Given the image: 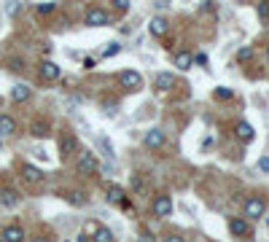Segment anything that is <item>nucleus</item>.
<instances>
[{"mask_svg": "<svg viewBox=\"0 0 269 242\" xmlns=\"http://www.w3.org/2000/svg\"><path fill=\"white\" fill-rule=\"evenodd\" d=\"M0 237L5 242H16V240H24V229L22 226H5L3 232H0Z\"/></svg>", "mask_w": 269, "mask_h": 242, "instance_id": "16", "label": "nucleus"}, {"mask_svg": "<svg viewBox=\"0 0 269 242\" xmlns=\"http://www.w3.org/2000/svg\"><path fill=\"white\" fill-rule=\"evenodd\" d=\"M19 202H22V197H19V191H14V188H3V191H0V205L3 207H16Z\"/></svg>", "mask_w": 269, "mask_h": 242, "instance_id": "11", "label": "nucleus"}, {"mask_svg": "<svg viewBox=\"0 0 269 242\" xmlns=\"http://www.w3.org/2000/svg\"><path fill=\"white\" fill-rule=\"evenodd\" d=\"M215 97H221V100H232L234 91H232V89H226V86H218V89H215Z\"/></svg>", "mask_w": 269, "mask_h": 242, "instance_id": "28", "label": "nucleus"}, {"mask_svg": "<svg viewBox=\"0 0 269 242\" xmlns=\"http://www.w3.org/2000/svg\"><path fill=\"white\" fill-rule=\"evenodd\" d=\"M84 22H87V27H105L110 19H108V14H105L102 8H89L87 16H84Z\"/></svg>", "mask_w": 269, "mask_h": 242, "instance_id": "7", "label": "nucleus"}, {"mask_svg": "<svg viewBox=\"0 0 269 242\" xmlns=\"http://www.w3.org/2000/svg\"><path fill=\"white\" fill-rule=\"evenodd\" d=\"M22 178L27 183H32V186H38V183H43V172L38 167H32V164H24L22 167Z\"/></svg>", "mask_w": 269, "mask_h": 242, "instance_id": "12", "label": "nucleus"}, {"mask_svg": "<svg viewBox=\"0 0 269 242\" xmlns=\"http://www.w3.org/2000/svg\"><path fill=\"white\" fill-rule=\"evenodd\" d=\"M16 132V121L14 119H11V116H0V137H3V135H14Z\"/></svg>", "mask_w": 269, "mask_h": 242, "instance_id": "18", "label": "nucleus"}, {"mask_svg": "<svg viewBox=\"0 0 269 242\" xmlns=\"http://www.w3.org/2000/svg\"><path fill=\"white\" fill-rule=\"evenodd\" d=\"M0 146H3V140H0Z\"/></svg>", "mask_w": 269, "mask_h": 242, "instance_id": "39", "label": "nucleus"}, {"mask_svg": "<svg viewBox=\"0 0 269 242\" xmlns=\"http://www.w3.org/2000/svg\"><path fill=\"white\" fill-rule=\"evenodd\" d=\"M253 54H256L253 46H242V49L237 51V62H251V60H253Z\"/></svg>", "mask_w": 269, "mask_h": 242, "instance_id": "22", "label": "nucleus"}, {"mask_svg": "<svg viewBox=\"0 0 269 242\" xmlns=\"http://www.w3.org/2000/svg\"><path fill=\"white\" fill-rule=\"evenodd\" d=\"M60 154H62V161L78 154V140H76V135L65 132V135L60 137Z\"/></svg>", "mask_w": 269, "mask_h": 242, "instance_id": "4", "label": "nucleus"}, {"mask_svg": "<svg viewBox=\"0 0 269 242\" xmlns=\"http://www.w3.org/2000/svg\"><path fill=\"white\" fill-rule=\"evenodd\" d=\"M151 213L156 215V218H167V215H173V199L170 197H156L154 202H151Z\"/></svg>", "mask_w": 269, "mask_h": 242, "instance_id": "2", "label": "nucleus"}, {"mask_svg": "<svg viewBox=\"0 0 269 242\" xmlns=\"http://www.w3.org/2000/svg\"><path fill=\"white\" fill-rule=\"evenodd\" d=\"M148 30H151V35H156V38H162V35H167V30H170V24H167V19H165V16H156V19H151V24H148Z\"/></svg>", "mask_w": 269, "mask_h": 242, "instance_id": "13", "label": "nucleus"}, {"mask_svg": "<svg viewBox=\"0 0 269 242\" xmlns=\"http://www.w3.org/2000/svg\"><path fill=\"white\" fill-rule=\"evenodd\" d=\"M5 11H8L11 16H19V14H22V3H19V0H8V5H5Z\"/></svg>", "mask_w": 269, "mask_h": 242, "instance_id": "26", "label": "nucleus"}, {"mask_svg": "<svg viewBox=\"0 0 269 242\" xmlns=\"http://www.w3.org/2000/svg\"><path fill=\"white\" fill-rule=\"evenodd\" d=\"M267 226H269V221H267Z\"/></svg>", "mask_w": 269, "mask_h": 242, "instance_id": "40", "label": "nucleus"}, {"mask_svg": "<svg viewBox=\"0 0 269 242\" xmlns=\"http://www.w3.org/2000/svg\"><path fill=\"white\" fill-rule=\"evenodd\" d=\"M229 232H232V237H248V234H251V226H248L245 218H232L229 221Z\"/></svg>", "mask_w": 269, "mask_h": 242, "instance_id": "9", "label": "nucleus"}, {"mask_svg": "<svg viewBox=\"0 0 269 242\" xmlns=\"http://www.w3.org/2000/svg\"><path fill=\"white\" fill-rule=\"evenodd\" d=\"M165 140H167V137H165V132H162V129H151V132H146V137H143V146H146V148H154V151H156V148L165 146Z\"/></svg>", "mask_w": 269, "mask_h": 242, "instance_id": "8", "label": "nucleus"}, {"mask_svg": "<svg viewBox=\"0 0 269 242\" xmlns=\"http://www.w3.org/2000/svg\"><path fill=\"white\" fill-rule=\"evenodd\" d=\"M100 146H102V151L108 154V156H113V146H110V140H105V137H100Z\"/></svg>", "mask_w": 269, "mask_h": 242, "instance_id": "32", "label": "nucleus"}, {"mask_svg": "<svg viewBox=\"0 0 269 242\" xmlns=\"http://www.w3.org/2000/svg\"><path fill=\"white\" fill-rule=\"evenodd\" d=\"M267 60H269V51H267Z\"/></svg>", "mask_w": 269, "mask_h": 242, "instance_id": "38", "label": "nucleus"}, {"mask_svg": "<svg viewBox=\"0 0 269 242\" xmlns=\"http://www.w3.org/2000/svg\"><path fill=\"white\" fill-rule=\"evenodd\" d=\"M267 213V202L259 197H248L245 202V218H261Z\"/></svg>", "mask_w": 269, "mask_h": 242, "instance_id": "5", "label": "nucleus"}, {"mask_svg": "<svg viewBox=\"0 0 269 242\" xmlns=\"http://www.w3.org/2000/svg\"><path fill=\"white\" fill-rule=\"evenodd\" d=\"M113 5H116V8H119V11H127L129 5H132V3H129V0H113Z\"/></svg>", "mask_w": 269, "mask_h": 242, "instance_id": "33", "label": "nucleus"}, {"mask_svg": "<svg viewBox=\"0 0 269 242\" xmlns=\"http://www.w3.org/2000/svg\"><path fill=\"white\" fill-rule=\"evenodd\" d=\"M8 68L14 70V73H22V70H24V62H22V60H11Z\"/></svg>", "mask_w": 269, "mask_h": 242, "instance_id": "30", "label": "nucleus"}, {"mask_svg": "<svg viewBox=\"0 0 269 242\" xmlns=\"http://www.w3.org/2000/svg\"><path fill=\"white\" fill-rule=\"evenodd\" d=\"M173 62H175V68H180V70H191L194 54H191V51H175V54H173Z\"/></svg>", "mask_w": 269, "mask_h": 242, "instance_id": "10", "label": "nucleus"}, {"mask_svg": "<svg viewBox=\"0 0 269 242\" xmlns=\"http://www.w3.org/2000/svg\"><path fill=\"white\" fill-rule=\"evenodd\" d=\"M173 83H175L173 73H159V76L154 78V86L159 89V91H170V89H173Z\"/></svg>", "mask_w": 269, "mask_h": 242, "instance_id": "17", "label": "nucleus"}, {"mask_svg": "<svg viewBox=\"0 0 269 242\" xmlns=\"http://www.w3.org/2000/svg\"><path fill=\"white\" fill-rule=\"evenodd\" d=\"M154 5H156V8H167V5H170V0H156Z\"/></svg>", "mask_w": 269, "mask_h": 242, "instance_id": "35", "label": "nucleus"}, {"mask_svg": "<svg viewBox=\"0 0 269 242\" xmlns=\"http://www.w3.org/2000/svg\"><path fill=\"white\" fill-rule=\"evenodd\" d=\"M41 78H43V81H57V78H60V65H54V62L46 60L41 65Z\"/></svg>", "mask_w": 269, "mask_h": 242, "instance_id": "14", "label": "nucleus"}, {"mask_svg": "<svg viewBox=\"0 0 269 242\" xmlns=\"http://www.w3.org/2000/svg\"><path fill=\"white\" fill-rule=\"evenodd\" d=\"M51 11H54V3H41V5H38V14H51Z\"/></svg>", "mask_w": 269, "mask_h": 242, "instance_id": "31", "label": "nucleus"}, {"mask_svg": "<svg viewBox=\"0 0 269 242\" xmlns=\"http://www.w3.org/2000/svg\"><path fill=\"white\" fill-rule=\"evenodd\" d=\"M30 94H32V89L27 86V83H16V86L11 89V100L14 102H27Z\"/></svg>", "mask_w": 269, "mask_h": 242, "instance_id": "15", "label": "nucleus"}, {"mask_svg": "<svg viewBox=\"0 0 269 242\" xmlns=\"http://www.w3.org/2000/svg\"><path fill=\"white\" fill-rule=\"evenodd\" d=\"M237 135H240L242 143H251V140H253V127H251L248 121H240V124H237Z\"/></svg>", "mask_w": 269, "mask_h": 242, "instance_id": "19", "label": "nucleus"}, {"mask_svg": "<svg viewBox=\"0 0 269 242\" xmlns=\"http://www.w3.org/2000/svg\"><path fill=\"white\" fill-rule=\"evenodd\" d=\"M110 240H113V232L105 226H97L94 234H91V242H110Z\"/></svg>", "mask_w": 269, "mask_h": 242, "instance_id": "20", "label": "nucleus"}, {"mask_svg": "<svg viewBox=\"0 0 269 242\" xmlns=\"http://www.w3.org/2000/svg\"><path fill=\"white\" fill-rule=\"evenodd\" d=\"M32 135H35V137H49V124L35 121V124H32Z\"/></svg>", "mask_w": 269, "mask_h": 242, "instance_id": "23", "label": "nucleus"}, {"mask_svg": "<svg viewBox=\"0 0 269 242\" xmlns=\"http://www.w3.org/2000/svg\"><path fill=\"white\" fill-rule=\"evenodd\" d=\"M108 202H113V205H119L121 210H129V199H127V191H124L121 186H116V183H110L108 186Z\"/></svg>", "mask_w": 269, "mask_h": 242, "instance_id": "3", "label": "nucleus"}, {"mask_svg": "<svg viewBox=\"0 0 269 242\" xmlns=\"http://www.w3.org/2000/svg\"><path fill=\"white\" fill-rule=\"evenodd\" d=\"M259 169H261V172H269V156H264V159H259Z\"/></svg>", "mask_w": 269, "mask_h": 242, "instance_id": "34", "label": "nucleus"}, {"mask_svg": "<svg viewBox=\"0 0 269 242\" xmlns=\"http://www.w3.org/2000/svg\"><path fill=\"white\" fill-rule=\"evenodd\" d=\"M76 172L84 175V178H87V175H94L97 172V159L91 154H84L81 159L76 161Z\"/></svg>", "mask_w": 269, "mask_h": 242, "instance_id": "6", "label": "nucleus"}, {"mask_svg": "<svg viewBox=\"0 0 269 242\" xmlns=\"http://www.w3.org/2000/svg\"><path fill=\"white\" fill-rule=\"evenodd\" d=\"M84 68H87V70L94 68V60H91V57H87V60H84Z\"/></svg>", "mask_w": 269, "mask_h": 242, "instance_id": "36", "label": "nucleus"}, {"mask_svg": "<svg viewBox=\"0 0 269 242\" xmlns=\"http://www.w3.org/2000/svg\"><path fill=\"white\" fill-rule=\"evenodd\" d=\"M65 199H68L70 205H76V207L87 205V194H84V191H70V194H68V197H65Z\"/></svg>", "mask_w": 269, "mask_h": 242, "instance_id": "21", "label": "nucleus"}, {"mask_svg": "<svg viewBox=\"0 0 269 242\" xmlns=\"http://www.w3.org/2000/svg\"><path fill=\"white\" fill-rule=\"evenodd\" d=\"M102 113L105 116H116V102H102Z\"/></svg>", "mask_w": 269, "mask_h": 242, "instance_id": "29", "label": "nucleus"}, {"mask_svg": "<svg viewBox=\"0 0 269 242\" xmlns=\"http://www.w3.org/2000/svg\"><path fill=\"white\" fill-rule=\"evenodd\" d=\"M202 11H205V14H218V5H215V0H202Z\"/></svg>", "mask_w": 269, "mask_h": 242, "instance_id": "27", "label": "nucleus"}, {"mask_svg": "<svg viewBox=\"0 0 269 242\" xmlns=\"http://www.w3.org/2000/svg\"><path fill=\"white\" fill-rule=\"evenodd\" d=\"M256 14H259L261 22H269V0H261V3L256 5Z\"/></svg>", "mask_w": 269, "mask_h": 242, "instance_id": "24", "label": "nucleus"}, {"mask_svg": "<svg viewBox=\"0 0 269 242\" xmlns=\"http://www.w3.org/2000/svg\"><path fill=\"white\" fill-rule=\"evenodd\" d=\"M237 3H248V0H237Z\"/></svg>", "mask_w": 269, "mask_h": 242, "instance_id": "37", "label": "nucleus"}, {"mask_svg": "<svg viewBox=\"0 0 269 242\" xmlns=\"http://www.w3.org/2000/svg\"><path fill=\"white\" fill-rule=\"evenodd\" d=\"M121 86L129 89V91H140L143 89V76L137 73V70H124V73L119 76Z\"/></svg>", "mask_w": 269, "mask_h": 242, "instance_id": "1", "label": "nucleus"}, {"mask_svg": "<svg viewBox=\"0 0 269 242\" xmlns=\"http://www.w3.org/2000/svg\"><path fill=\"white\" fill-rule=\"evenodd\" d=\"M119 51H121V43H108L102 49V57H105V60H110V57H116Z\"/></svg>", "mask_w": 269, "mask_h": 242, "instance_id": "25", "label": "nucleus"}]
</instances>
